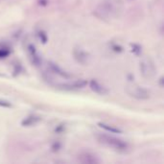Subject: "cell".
I'll return each mask as SVG.
<instances>
[{"instance_id":"1","label":"cell","mask_w":164,"mask_h":164,"mask_svg":"<svg viewBox=\"0 0 164 164\" xmlns=\"http://www.w3.org/2000/svg\"><path fill=\"white\" fill-rule=\"evenodd\" d=\"M98 139L100 142H102L105 145H107L110 148L114 149L117 152H126L129 150V144L122 139L117 138L112 135H108V134H99L98 135Z\"/></svg>"},{"instance_id":"2","label":"cell","mask_w":164,"mask_h":164,"mask_svg":"<svg viewBox=\"0 0 164 164\" xmlns=\"http://www.w3.org/2000/svg\"><path fill=\"white\" fill-rule=\"evenodd\" d=\"M119 4L120 2L118 0H116V2H113L112 0H109V1H106L98 7V9L96 10V14L100 17H112L120 10V8L118 7Z\"/></svg>"},{"instance_id":"3","label":"cell","mask_w":164,"mask_h":164,"mask_svg":"<svg viewBox=\"0 0 164 164\" xmlns=\"http://www.w3.org/2000/svg\"><path fill=\"white\" fill-rule=\"evenodd\" d=\"M140 70H141V73L142 75L145 77V78H152L155 75V65L154 63L151 62L148 59L146 60H143L140 62Z\"/></svg>"},{"instance_id":"4","label":"cell","mask_w":164,"mask_h":164,"mask_svg":"<svg viewBox=\"0 0 164 164\" xmlns=\"http://www.w3.org/2000/svg\"><path fill=\"white\" fill-rule=\"evenodd\" d=\"M128 93L133 96L136 99H139V100H146L150 97V93L149 91L146 90L145 88L140 87H130V89L128 90Z\"/></svg>"},{"instance_id":"5","label":"cell","mask_w":164,"mask_h":164,"mask_svg":"<svg viewBox=\"0 0 164 164\" xmlns=\"http://www.w3.org/2000/svg\"><path fill=\"white\" fill-rule=\"evenodd\" d=\"M89 87L91 88V90L99 95H107L109 93V90L107 89V87H105L103 84H101L99 82H97L95 80H91L89 82Z\"/></svg>"},{"instance_id":"6","label":"cell","mask_w":164,"mask_h":164,"mask_svg":"<svg viewBox=\"0 0 164 164\" xmlns=\"http://www.w3.org/2000/svg\"><path fill=\"white\" fill-rule=\"evenodd\" d=\"M27 50H28V53H29V56H30V59L32 62L34 63L35 65H39L41 63V59L39 57L37 51L36 49V47L34 46L33 44H29L28 47H27Z\"/></svg>"},{"instance_id":"7","label":"cell","mask_w":164,"mask_h":164,"mask_svg":"<svg viewBox=\"0 0 164 164\" xmlns=\"http://www.w3.org/2000/svg\"><path fill=\"white\" fill-rule=\"evenodd\" d=\"M87 84V81L84 80H79V81H75L73 83H66V84H61V87L64 89H80V88H84Z\"/></svg>"},{"instance_id":"8","label":"cell","mask_w":164,"mask_h":164,"mask_svg":"<svg viewBox=\"0 0 164 164\" xmlns=\"http://www.w3.org/2000/svg\"><path fill=\"white\" fill-rule=\"evenodd\" d=\"M49 67L50 69L54 72L55 74L59 75V76H61L64 79H69L70 78V75L67 74L66 72H65L63 69H62L59 65H57L56 63H53V62H49Z\"/></svg>"},{"instance_id":"9","label":"cell","mask_w":164,"mask_h":164,"mask_svg":"<svg viewBox=\"0 0 164 164\" xmlns=\"http://www.w3.org/2000/svg\"><path fill=\"white\" fill-rule=\"evenodd\" d=\"M41 121V117L37 115H30L28 117H26L25 119L21 122V125L23 127H31L36 125L37 123Z\"/></svg>"},{"instance_id":"10","label":"cell","mask_w":164,"mask_h":164,"mask_svg":"<svg viewBox=\"0 0 164 164\" xmlns=\"http://www.w3.org/2000/svg\"><path fill=\"white\" fill-rule=\"evenodd\" d=\"M74 56H75V58H76V60H77L79 62L83 63V64H84V63L87 62V54L86 53V52H84L83 50H80V49L75 50Z\"/></svg>"},{"instance_id":"11","label":"cell","mask_w":164,"mask_h":164,"mask_svg":"<svg viewBox=\"0 0 164 164\" xmlns=\"http://www.w3.org/2000/svg\"><path fill=\"white\" fill-rule=\"evenodd\" d=\"M102 129H104L107 132H109L111 134H122V130L120 129H118L114 126L109 125V124H105V123H99L98 124Z\"/></svg>"},{"instance_id":"12","label":"cell","mask_w":164,"mask_h":164,"mask_svg":"<svg viewBox=\"0 0 164 164\" xmlns=\"http://www.w3.org/2000/svg\"><path fill=\"white\" fill-rule=\"evenodd\" d=\"M0 107H2V108H12V104L7 100L0 99Z\"/></svg>"},{"instance_id":"13","label":"cell","mask_w":164,"mask_h":164,"mask_svg":"<svg viewBox=\"0 0 164 164\" xmlns=\"http://www.w3.org/2000/svg\"><path fill=\"white\" fill-rule=\"evenodd\" d=\"M132 47H133V52H134L136 55H138L139 53H141V47L139 46V45L132 44Z\"/></svg>"},{"instance_id":"14","label":"cell","mask_w":164,"mask_h":164,"mask_svg":"<svg viewBox=\"0 0 164 164\" xmlns=\"http://www.w3.org/2000/svg\"><path fill=\"white\" fill-rule=\"evenodd\" d=\"M10 54L9 49H0V58H6Z\"/></svg>"},{"instance_id":"15","label":"cell","mask_w":164,"mask_h":164,"mask_svg":"<svg viewBox=\"0 0 164 164\" xmlns=\"http://www.w3.org/2000/svg\"><path fill=\"white\" fill-rule=\"evenodd\" d=\"M39 37H41V39L43 41V42H46V41H47V37H46V36H45L43 33H39Z\"/></svg>"}]
</instances>
